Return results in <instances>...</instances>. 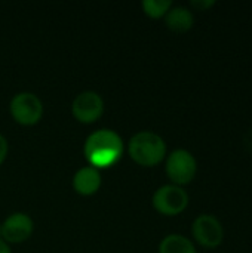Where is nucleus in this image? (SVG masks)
<instances>
[{
	"label": "nucleus",
	"mask_w": 252,
	"mask_h": 253,
	"mask_svg": "<svg viewBox=\"0 0 252 253\" xmlns=\"http://www.w3.org/2000/svg\"><path fill=\"white\" fill-rule=\"evenodd\" d=\"M83 154L89 166L98 170L114 166L123 156V139L116 130L98 129L86 138Z\"/></svg>",
	"instance_id": "nucleus-1"
},
{
	"label": "nucleus",
	"mask_w": 252,
	"mask_h": 253,
	"mask_svg": "<svg viewBox=\"0 0 252 253\" xmlns=\"http://www.w3.org/2000/svg\"><path fill=\"white\" fill-rule=\"evenodd\" d=\"M128 153L137 165L144 168H154L160 165L168 156L165 139L151 130L137 132L129 139Z\"/></svg>",
	"instance_id": "nucleus-2"
},
{
	"label": "nucleus",
	"mask_w": 252,
	"mask_h": 253,
	"mask_svg": "<svg viewBox=\"0 0 252 253\" xmlns=\"http://www.w3.org/2000/svg\"><path fill=\"white\" fill-rule=\"evenodd\" d=\"M165 172L171 184L178 187L189 185L198 175V160L189 150L177 148L166 156Z\"/></svg>",
	"instance_id": "nucleus-3"
},
{
	"label": "nucleus",
	"mask_w": 252,
	"mask_h": 253,
	"mask_svg": "<svg viewBox=\"0 0 252 253\" xmlns=\"http://www.w3.org/2000/svg\"><path fill=\"white\" fill-rule=\"evenodd\" d=\"M190 197L183 187L166 184L159 187L151 197V205L156 212L163 216H178L189 206Z\"/></svg>",
	"instance_id": "nucleus-4"
},
{
	"label": "nucleus",
	"mask_w": 252,
	"mask_h": 253,
	"mask_svg": "<svg viewBox=\"0 0 252 253\" xmlns=\"http://www.w3.org/2000/svg\"><path fill=\"white\" fill-rule=\"evenodd\" d=\"M192 237L205 249H217L224 242V227L215 215L201 213L192 224Z\"/></svg>",
	"instance_id": "nucleus-5"
},
{
	"label": "nucleus",
	"mask_w": 252,
	"mask_h": 253,
	"mask_svg": "<svg viewBox=\"0 0 252 253\" xmlns=\"http://www.w3.org/2000/svg\"><path fill=\"white\" fill-rule=\"evenodd\" d=\"M9 113L16 123L33 126L39 123L43 116V104L33 92H19L10 99Z\"/></svg>",
	"instance_id": "nucleus-6"
},
{
	"label": "nucleus",
	"mask_w": 252,
	"mask_h": 253,
	"mask_svg": "<svg viewBox=\"0 0 252 253\" xmlns=\"http://www.w3.org/2000/svg\"><path fill=\"white\" fill-rule=\"evenodd\" d=\"M71 113L74 119L83 125L98 122L104 114V99L94 90H85L76 95L71 104Z\"/></svg>",
	"instance_id": "nucleus-7"
},
{
	"label": "nucleus",
	"mask_w": 252,
	"mask_h": 253,
	"mask_svg": "<svg viewBox=\"0 0 252 253\" xmlns=\"http://www.w3.org/2000/svg\"><path fill=\"white\" fill-rule=\"evenodd\" d=\"M34 231V222L30 215L24 212H15L9 215L0 225V237L9 243H22L31 237Z\"/></svg>",
	"instance_id": "nucleus-8"
},
{
	"label": "nucleus",
	"mask_w": 252,
	"mask_h": 253,
	"mask_svg": "<svg viewBox=\"0 0 252 253\" xmlns=\"http://www.w3.org/2000/svg\"><path fill=\"white\" fill-rule=\"evenodd\" d=\"M101 187V173L92 166L80 168L73 176V188L80 196H94Z\"/></svg>",
	"instance_id": "nucleus-9"
},
{
	"label": "nucleus",
	"mask_w": 252,
	"mask_h": 253,
	"mask_svg": "<svg viewBox=\"0 0 252 253\" xmlns=\"http://www.w3.org/2000/svg\"><path fill=\"white\" fill-rule=\"evenodd\" d=\"M166 27L174 33H187L195 25V13L186 6H174L165 15Z\"/></svg>",
	"instance_id": "nucleus-10"
},
{
	"label": "nucleus",
	"mask_w": 252,
	"mask_h": 253,
	"mask_svg": "<svg viewBox=\"0 0 252 253\" xmlns=\"http://www.w3.org/2000/svg\"><path fill=\"white\" fill-rule=\"evenodd\" d=\"M159 253H198L195 243L183 234H168L159 245Z\"/></svg>",
	"instance_id": "nucleus-11"
},
{
	"label": "nucleus",
	"mask_w": 252,
	"mask_h": 253,
	"mask_svg": "<svg viewBox=\"0 0 252 253\" xmlns=\"http://www.w3.org/2000/svg\"><path fill=\"white\" fill-rule=\"evenodd\" d=\"M141 7L149 18L160 19V18H165L168 10L172 7V1L171 0H144L141 3Z\"/></svg>",
	"instance_id": "nucleus-12"
},
{
	"label": "nucleus",
	"mask_w": 252,
	"mask_h": 253,
	"mask_svg": "<svg viewBox=\"0 0 252 253\" xmlns=\"http://www.w3.org/2000/svg\"><path fill=\"white\" fill-rule=\"evenodd\" d=\"M217 4L215 0H192L190 1V6L199 12H205V10H209L211 7H214Z\"/></svg>",
	"instance_id": "nucleus-13"
},
{
	"label": "nucleus",
	"mask_w": 252,
	"mask_h": 253,
	"mask_svg": "<svg viewBox=\"0 0 252 253\" xmlns=\"http://www.w3.org/2000/svg\"><path fill=\"white\" fill-rule=\"evenodd\" d=\"M7 151H9L7 139L0 133V165L6 160V157H7Z\"/></svg>",
	"instance_id": "nucleus-14"
},
{
	"label": "nucleus",
	"mask_w": 252,
	"mask_h": 253,
	"mask_svg": "<svg viewBox=\"0 0 252 253\" xmlns=\"http://www.w3.org/2000/svg\"><path fill=\"white\" fill-rule=\"evenodd\" d=\"M0 253H12L10 251V248H9V245L0 237Z\"/></svg>",
	"instance_id": "nucleus-15"
}]
</instances>
